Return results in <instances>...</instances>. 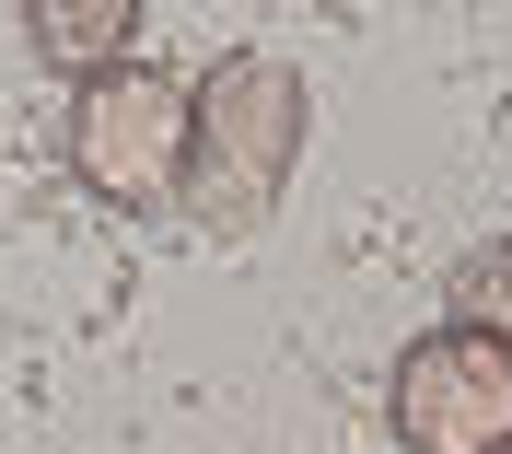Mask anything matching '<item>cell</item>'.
Segmentation results:
<instances>
[{
    "mask_svg": "<svg viewBox=\"0 0 512 454\" xmlns=\"http://www.w3.org/2000/svg\"><path fill=\"white\" fill-rule=\"evenodd\" d=\"M303 129H315V94L280 47H222L187 94V175H175V210L198 233H256L280 210L291 163H303Z\"/></svg>",
    "mask_w": 512,
    "mask_h": 454,
    "instance_id": "obj_1",
    "label": "cell"
},
{
    "mask_svg": "<svg viewBox=\"0 0 512 454\" xmlns=\"http://www.w3.org/2000/svg\"><path fill=\"white\" fill-rule=\"evenodd\" d=\"M70 175L105 198V210H175V175H187V82L175 70H94L70 94Z\"/></svg>",
    "mask_w": 512,
    "mask_h": 454,
    "instance_id": "obj_2",
    "label": "cell"
},
{
    "mask_svg": "<svg viewBox=\"0 0 512 454\" xmlns=\"http://www.w3.org/2000/svg\"><path fill=\"white\" fill-rule=\"evenodd\" d=\"M396 443L408 454H501L512 443V338L478 315L396 350Z\"/></svg>",
    "mask_w": 512,
    "mask_h": 454,
    "instance_id": "obj_3",
    "label": "cell"
},
{
    "mask_svg": "<svg viewBox=\"0 0 512 454\" xmlns=\"http://www.w3.org/2000/svg\"><path fill=\"white\" fill-rule=\"evenodd\" d=\"M24 24H35V59H59V70L94 82V70H117L128 35H140V0H35Z\"/></svg>",
    "mask_w": 512,
    "mask_h": 454,
    "instance_id": "obj_4",
    "label": "cell"
},
{
    "mask_svg": "<svg viewBox=\"0 0 512 454\" xmlns=\"http://www.w3.org/2000/svg\"><path fill=\"white\" fill-rule=\"evenodd\" d=\"M501 280H512V245H501Z\"/></svg>",
    "mask_w": 512,
    "mask_h": 454,
    "instance_id": "obj_5",
    "label": "cell"
},
{
    "mask_svg": "<svg viewBox=\"0 0 512 454\" xmlns=\"http://www.w3.org/2000/svg\"><path fill=\"white\" fill-rule=\"evenodd\" d=\"M501 454H512V443H501Z\"/></svg>",
    "mask_w": 512,
    "mask_h": 454,
    "instance_id": "obj_6",
    "label": "cell"
}]
</instances>
